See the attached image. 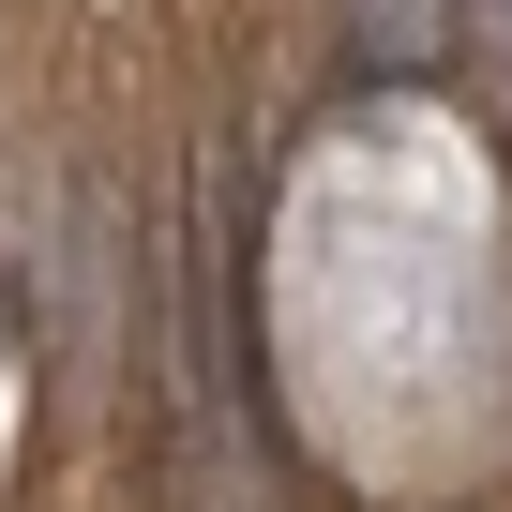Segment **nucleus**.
Segmentation results:
<instances>
[{
	"instance_id": "f257e3e1",
	"label": "nucleus",
	"mask_w": 512,
	"mask_h": 512,
	"mask_svg": "<svg viewBox=\"0 0 512 512\" xmlns=\"http://www.w3.org/2000/svg\"><path fill=\"white\" fill-rule=\"evenodd\" d=\"M437 61H452V0H347V76L422 91Z\"/></svg>"
},
{
	"instance_id": "f03ea898",
	"label": "nucleus",
	"mask_w": 512,
	"mask_h": 512,
	"mask_svg": "<svg viewBox=\"0 0 512 512\" xmlns=\"http://www.w3.org/2000/svg\"><path fill=\"white\" fill-rule=\"evenodd\" d=\"M452 46H482V61L512 76V0H452Z\"/></svg>"
}]
</instances>
